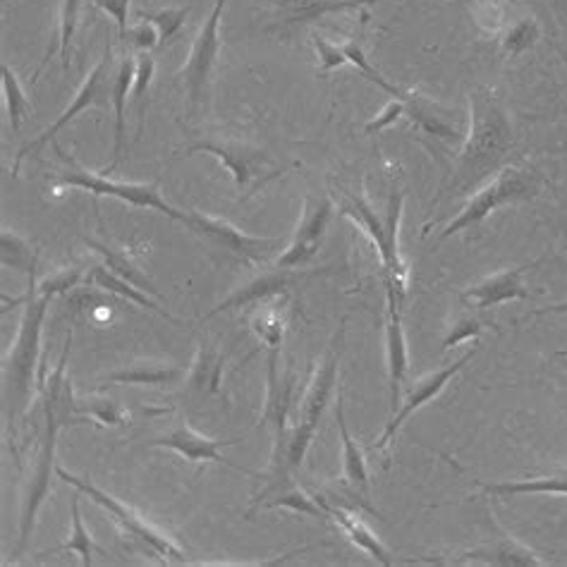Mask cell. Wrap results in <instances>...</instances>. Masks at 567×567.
Segmentation results:
<instances>
[{"instance_id": "cell-1", "label": "cell", "mask_w": 567, "mask_h": 567, "mask_svg": "<svg viewBox=\"0 0 567 567\" xmlns=\"http://www.w3.org/2000/svg\"><path fill=\"white\" fill-rule=\"evenodd\" d=\"M513 144V125L501 101L488 89H476L470 94L467 137L462 142L453 175L443 185L441 197H472L476 189L505 168Z\"/></svg>"}, {"instance_id": "cell-18", "label": "cell", "mask_w": 567, "mask_h": 567, "mask_svg": "<svg viewBox=\"0 0 567 567\" xmlns=\"http://www.w3.org/2000/svg\"><path fill=\"white\" fill-rule=\"evenodd\" d=\"M532 266L534 264L505 268L501 274L488 276L486 280L476 282V286L462 292V302L472 305L474 309H491L513 300H532V292L525 288V282H522V276H525V271Z\"/></svg>"}, {"instance_id": "cell-41", "label": "cell", "mask_w": 567, "mask_h": 567, "mask_svg": "<svg viewBox=\"0 0 567 567\" xmlns=\"http://www.w3.org/2000/svg\"><path fill=\"white\" fill-rule=\"evenodd\" d=\"M82 280H86V271L82 266L61 268V271H55L53 276H49L47 280L39 282V295H47L53 300V297L70 292L72 288H78Z\"/></svg>"}, {"instance_id": "cell-50", "label": "cell", "mask_w": 567, "mask_h": 567, "mask_svg": "<svg viewBox=\"0 0 567 567\" xmlns=\"http://www.w3.org/2000/svg\"><path fill=\"white\" fill-rule=\"evenodd\" d=\"M565 24H567V8H565Z\"/></svg>"}, {"instance_id": "cell-25", "label": "cell", "mask_w": 567, "mask_h": 567, "mask_svg": "<svg viewBox=\"0 0 567 567\" xmlns=\"http://www.w3.org/2000/svg\"><path fill=\"white\" fill-rule=\"evenodd\" d=\"M336 420L342 439V476H346L348 488L357 491V494L369 496V472H367V460L362 447L354 443L350 436V429L346 424V398L342 391H338V405H336Z\"/></svg>"}, {"instance_id": "cell-35", "label": "cell", "mask_w": 567, "mask_h": 567, "mask_svg": "<svg viewBox=\"0 0 567 567\" xmlns=\"http://www.w3.org/2000/svg\"><path fill=\"white\" fill-rule=\"evenodd\" d=\"M536 41H539V24H536L534 18H519L507 24L501 34V51L507 58H517L534 49Z\"/></svg>"}, {"instance_id": "cell-49", "label": "cell", "mask_w": 567, "mask_h": 567, "mask_svg": "<svg viewBox=\"0 0 567 567\" xmlns=\"http://www.w3.org/2000/svg\"><path fill=\"white\" fill-rule=\"evenodd\" d=\"M539 315H567V300L558 302V305H550V307H542V309H534L532 317H539Z\"/></svg>"}, {"instance_id": "cell-8", "label": "cell", "mask_w": 567, "mask_h": 567, "mask_svg": "<svg viewBox=\"0 0 567 567\" xmlns=\"http://www.w3.org/2000/svg\"><path fill=\"white\" fill-rule=\"evenodd\" d=\"M113 78H115V63H113V47H111V39H109L106 49H103L101 61L96 63V68L92 72L86 74L70 106L61 115H58L55 123L43 130L34 142H29L27 146L20 148L18 158H14V163H12V175H18L22 161L27 156H37L41 148L47 146L49 142H53L55 134L65 130L80 113L92 111V109L109 111V106H113Z\"/></svg>"}, {"instance_id": "cell-36", "label": "cell", "mask_w": 567, "mask_h": 567, "mask_svg": "<svg viewBox=\"0 0 567 567\" xmlns=\"http://www.w3.org/2000/svg\"><path fill=\"white\" fill-rule=\"evenodd\" d=\"M472 20L486 34H503L511 18V0H474Z\"/></svg>"}, {"instance_id": "cell-7", "label": "cell", "mask_w": 567, "mask_h": 567, "mask_svg": "<svg viewBox=\"0 0 567 567\" xmlns=\"http://www.w3.org/2000/svg\"><path fill=\"white\" fill-rule=\"evenodd\" d=\"M55 154L61 156V161L65 163V171L58 173V185L70 187V189H82L94 194V197H113L123 204H130L134 208H148V212H158L163 216H168L173 220L185 223V212H177L173 204H168L163 199V194L158 192V185L154 183H115L111 177L86 171L82 168L78 161L70 158L61 146L53 144Z\"/></svg>"}, {"instance_id": "cell-23", "label": "cell", "mask_w": 567, "mask_h": 567, "mask_svg": "<svg viewBox=\"0 0 567 567\" xmlns=\"http://www.w3.org/2000/svg\"><path fill=\"white\" fill-rule=\"evenodd\" d=\"M134 70H137V61L134 58L125 55L121 63L115 65V78H113V111H115V132H113V161L109 163L106 168L101 173H109L115 171L121 166V161L125 156V130H127V96L132 92V84H134Z\"/></svg>"}, {"instance_id": "cell-42", "label": "cell", "mask_w": 567, "mask_h": 567, "mask_svg": "<svg viewBox=\"0 0 567 567\" xmlns=\"http://www.w3.org/2000/svg\"><path fill=\"white\" fill-rule=\"evenodd\" d=\"M187 14H189L187 8H166V10L142 14V18L148 20V22H154V27L158 29V34H161V43H168L183 29Z\"/></svg>"}, {"instance_id": "cell-19", "label": "cell", "mask_w": 567, "mask_h": 567, "mask_svg": "<svg viewBox=\"0 0 567 567\" xmlns=\"http://www.w3.org/2000/svg\"><path fill=\"white\" fill-rule=\"evenodd\" d=\"M374 0H274V29H295L309 22L340 14L350 10H360Z\"/></svg>"}, {"instance_id": "cell-22", "label": "cell", "mask_w": 567, "mask_h": 567, "mask_svg": "<svg viewBox=\"0 0 567 567\" xmlns=\"http://www.w3.org/2000/svg\"><path fill=\"white\" fill-rule=\"evenodd\" d=\"M237 443H240V439H228V441L208 439L199 434V431H194L192 426H177L171 431V434L152 441V445L171 447V451L183 455L187 462H223V465H228V460L220 455V447L237 445Z\"/></svg>"}, {"instance_id": "cell-39", "label": "cell", "mask_w": 567, "mask_h": 567, "mask_svg": "<svg viewBox=\"0 0 567 567\" xmlns=\"http://www.w3.org/2000/svg\"><path fill=\"white\" fill-rule=\"evenodd\" d=\"M82 10V0H63L61 10H58V47H61V63L63 72L70 68V43L74 37V29H78Z\"/></svg>"}, {"instance_id": "cell-43", "label": "cell", "mask_w": 567, "mask_h": 567, "mask_svg": "<svg viewBox=\"0 0 567 567\" xmlns=\"http://www.w3.org/2000/svg\"><path fill=\"white\" fill-rule=\"evenodd\" d=\"M137 61V70H134V84H132V106L140 113H144V99L148 94V86H152L154 72H156V61L148 53H142L134 58Z\"/></svg>"}, {"instance_id": "cell-46", "label": "cell", "mask_w": 567, "mask_h": 567, "mask_svg": "<svg viewBox=\"0 0 567 567\" xmlns=\"http://www.w3.org/2000/svg\"><path fill=\"white\" fill-rule=\"evenodd\" d=\"M125 41H130L134 49H140V51L146 53V51H152V49L158 47L161 34H158V29L154 27V22H148V20L142 18L140 24H134V27L127 29Z\"/></svg>"}, {"instance_id": "cell-47", "label": "cell", "mask_w": 567, "mask_h": 567, "mask_svg": "<svg viewBox=\"0 0 567 567\" xmlns=\"http://www.w3.org/2000/svg\"><path fill=\"white\" fill-rule=\"evenodd\" d=\"M400 115H405V103H402V99H393L388 106L374 117V121H369L364 125V134H374V132H381L385 127H391Z\"/></svg>"}, {"instance_id": "cell-12", "label": "cell", "mask_w": 567, "mask_h": 567, "mask_svg": "<svg viewBox=\"0 0 567 567\" xmlns=\"http://www.w3.org/2000/svg\"><path fill=\"white\" fill-rule=\"evenodd\" d=\"M185 226L194 235L202 237L206 245L233 254V257L245 261L247 266L268 264L276 257V254L286 249L280 240H271V237L247 235L237 226H233V223L226 220V218L206 216V214H199V212H187Z\"/></svg>"}, {"instance_id": "cell-14", "label": "cell", "mask_w": 567, "mask_h": 567, "mask_svg": "<svg viewBox=\"0 0 567 567\" xmlns=\"http://www.w3.org/2000/svg\"><path fill=\"white\" fill-rule=\"evenodd\" d=\"M476 354V350H470V352H465L460 357L457 362H453V364H447V367H443V369H439V371H434V374H426V377H422L420 381H414V385H412V391L408 393V398L400 402V408L393 412V416H391V422L385 424V429H383V434L379 436V441L369 447V451H383L385 445H391V441L395 439V434L400 431V426L405 424L410 416L416 412V410H422L429 400H434L443 388L451 383L462 369H465V364L467 362H472V357Z\"/></svg>"}, {"instance_id": "cell-21", "label": "cell", "mask_w": 567, "mask_h": 567, "mask_svg": "<svg viewBox=\"0 0 567 567\" xmlns=\"http://www.w3.org/2000/svg\"><path fill=\"white\" fill-rule=\"evenodd\" d=\"M445 563H476V565H498V567H544L546 560L534 554L532 548L519 544L513 536L505 539L465 550V554H455V558Z\"/></svg>"}, {"instance_id": "cell-20", "label": "cell", "mask_w": 567, "mask_h": 567, "mask_svg": "<svg viewBox=\"0 0 567 567\" xmlns=\"http://www.w3.org/2000/svg\"><path fill=\"white\" fill-rule=\"evenodd\" d=\"M290 286H292L290 271H282V268H276V271H268V274H264L259 278H254V280L245 282V286L237 288L235 292H230L226 300L218 302L212 311H208L204 319L208 321V319L216 317V315H223V311L254 307V305H259L264 300H271V297L288 295Z\"/></svg>"}, {"instance_id": "cell-48", "label": "cell", "mask_w": 567, "mask_h": 567, "mask_svg": "<svg viewBox=\"0 0 567 567\" xmlns=\"http://www.w3.org/2000/svg\"><path fill=\"white\" fill-rule=\"evenodd\" d=\"M94 3L103 10L109 12L111 18L115 20L117 24V32H121V39H125L127 34V20H130V3L132 0H94Z\"/></svg>"}, {"instance_id": "cell-6", "label": "cell", "mask_w": 567, "mask_h": 567, "mask_svg": "<svg viewBox=\"0 0 567 567\" xmlns=\"http://www.w3.org/2000/svg\"><path fill=\"white\" fill-rule=\"evenodd\" d=\"M542 192V177L529 168L505 166L486 185L476 189L462 212L441 230L439 240H447L462 230H472L484 223L501 206L532 202Z\"/></svg>"}, {"instance_id": "cell-29", "label": "cell", "mask_w": 567, "mask_h": 567, "mask_svg": "<svg viewBox=\"0 0 567 567\" xmlns=\"http://www.w3.org/2000/svg\"><path fill=\"white\" fill-rule=\"evenodd\" d=\"M84 282H86L89 288L106 290L109 295L123 297V300H127V302H134V305L144 307V309H152V311H156V315H161L163 319L173 321V317L168 315L166 309L158 307V305L152 300V297H148L144 290H140L137 286H132L130 280H125V278H121V276H115L109 266L99 264V266H94V268H89V274H86V280H84Z\"/></svg>"}, {"instance_id": "cell-2", "label": "cell", "mask_w": 567, "mask_h": 567, "mask_svg": "<svg viewBox=\"0 0 567 567\" xmlns=\"http://www.w3.org/2000/svg\"><path fill=\"white\" fill-rule=\"evenodd\" d=\"M342 336H346V328L340 326L331 350L326 352L321 364L317 367L315 377H311V381H309L307 393L300 400V408H297L292 414V426L288 429L286 443H282L280 451L271 457V482L292 480V474L302 467L309 445L317 436L321 416L328 408V400H331V395L336 391L340 352H342Z\"/></svg>"}, {"instance_id": "cell-40", "label": "cell", "mask_w": 567, "mask_h": 567, "mask_svg": "<svg viewBox=\"0 0 567 567\" xmlns=\"http://www.w3.org/2000/svg\"><path fill=\"white\" fill-rule=\"evenodd\" d=\"M78 412H80V416H82V414H89V416H94L96 422L109 424V426H121V424H125V420H127L125 410H123L121 405H117L115 400H109V398L78 400Z\"/></svg>"}, {"instance_id": "cell-5", "label": "cell", "mask_w": 567, "mask_h": 567, "mask_svg": "<svg viewBox=\"0 0 567 567\" xmlns=\"http://www.w3.org/2000/svg\"><path fill=\"white\" fill-rule=\"evenodd\" d=\"M208 154L218 158L226 171L233 175L235 185L245 192L243 199H249L251 194L264 189L268 183L282 175V168L268 156L257 144L228 137V134H199L197 140L185 146V156Z\"/></svg>"}, {"instance_id": "cell-37", "label": "cell", "mask_w": 567, "mask_h": 567, "mask_svg": "<svg viewBox=\"0 0 567 567\" xmlns=\"http://www.w3.org/2000/svg\"><path fill=\"white\" fill-rule=\"evenodd\" d=\"M70 511H72L70 542L63 544V546H58L53 554H63V550H78V554L82 556V565L89 567V565H94V542H92V534L84 529L82 511H80V496H72Z\"/></svg>"}, {"instance_id": "cell-3", "label": "cell", "mask_w": 567, "mask_h": 567, "mask_svg": "<svg viewBox=\"0 0 567 567\" xmlns=\"http://www.w3.org/2000/svg\"><path fill=\"white\" fill-rule=\"evenodd\" d=\"M27 278H29V290L24 297V315L20 321V331L12 342L10 352L6 354V364H3V400H6L8 422L18 420L22 412H27L29 400H32L37 364H39L41 328L51 305V297L39 295L37 271H32Z\"/></svg>"}, {"instance_id": "cell-15", "label": "cell", "mask_w": 567, "mask_h": 567, "mask_svg": "<svg viewBox=\"0 0 567 567\" xmlns=\"http://www.w3.org/2000/svg\"><path fill=\"white\" fill-rule=\"evenodd\" d=\"M266 408L261 414V424L274 426V455L280 451L288 436V422L295 402V371L292 367L280 369V350L268 352V374H266Z\"/></svg>"}, {"instance_id": "cell-13", "label": "cell", "mask_w": 567, "mask_h": 567, "mask_svg": "<svg viewBox=\"0 0 567 567\" xmlns=\"http://www.w3.org/2000/svg\"><path fill=\"white\" fill-rule=\"evenodd\" d=\"M333 212L336 206L328 194H321V197L309 194L302 204V218L297 223L292 240L274 259V266L282 268V271H297V268H305L315 261L326 240L328 226H331Z\"/></svg>"}, {"instance_id": "cell-45", "label": "cell", "mask_w": 567, "mask_h": 567, "mask_svg": "<svg viewBox=\"0 0 567 567\" xmlns=\"http://www.w3.org/2000/svg\"><path fill=\"white\" fill-rule=\"evenodd\" d=\"M482 323H480V319H474V317H460L453 326H451V331H447V336L443 338V346H441V350L445 352V350H451V348H455V346H460L462 340H470V338H476L482 333Z\"/></svg>"}, {"instance_id": "cell-30", "label": "cell", "mask_w": 567, "mask_h": 567, "mask_svg": "<svg viewBox=\"0 0 567 567\" xmlns=\"http://www.w3.org/2000/svg\"><path fill=\"white\" fill-rule=\"evenodd\" d=\"M482 491L494 498H517V496H539V494L567 496V470L546 474V476H534V480L482 484Z\"/></svg>"}, {"instance_id": "cell-26", "label": "cell", "mask_w": 567, "mask_h": 567, "mask_svg": "<svg viewBox=\"0 0 567 567\" xmlns=\"http://www.w3.org/2000/svg\"><path fill=\"white\" fill-rule=\"evenodd\" d=\"M286 305H288V295H278V297H271V300L259 302V307L254 309L249 317L254 336L264 342L268 352L280 350L282 338H286V326H288Z\"/></svg>"}, {"instance_id": "cell-28", "label": "cell", "mask_w": 567, "mask_h": 567, "mask_svg": "<svg viewBox=\"0 0 567 567\" xmlns=\"http://www.w3.org/2000/svg\"><path fill=\"white\" fill-rule=\"evenodd\" d=\"M185 379V371L175 364H161V362H137L123 369L111 371L103 377L101 385H168Z\"/></svg>"}, {"instance_id": "cell-4", "label": "cell", "mask_w": 567, "mask_h": 567, "mask_svg": "<svg viewBox=\"0 0 567 567\" xmlns=\"http://www.w3.org/2000/svg\"><path fill=\"white\" fill-rule=\"evenodd\" d=\"M402 208H405V194L393 192L385 206V216H377L374 206H371L362 194H346L340 204V214L348 216L357 228H360L371 245L377 247L379 259L383 266L385 286L395 290L398 302L408 297L410 288V266L402 259L400 251V223H402Z\"/></svg>"}, {"instance_id": "cell-24", "label": "cell", "mask_w": 567, "mask_h": 567, "mask_svg": "<svg viewBox=\"0 0 567 567\" xmlns=\"http://www.w3.org/2000/svg\"><path fill=\"white\" fill-rule=\"evenodd\" d=\"M317 498H319V496H317ZM321 505L326 507L328 517L336 519V525H338L342 532H346L348 539H350L357 548H362L369 558H374L377 563H381V565H385V567H391V565L395 563L393 556H391V550H388V548L381 544L379 536L364 525L362 517H360V511L354 513V507H352V511H346V507L333 505V503H326V501H321Z\"/></svg>"}, {"instance_id": "cell-9", "label": "cell", "mask_w": 567, "mask_h": 567, "mask_svg": "<svg viewBox=\"0 0 567 567\" xmlns=\"http://www.w3.org/2000/svg\"><path fill=\"white\" fill-rule=\"evenodd\" d=\"M61 426L63 422L58 420L55 410L43 402V434H41L37 457L32 460V470H29L27 482H24L22 511H20V539L12 558H20L24 554L29 539H32L37 515L51 491V472H55V443H58V431H61Z\"/></svg>"}, {"instance_id": "cell-17", "label": "cell", "mask_w": 567, "mask_h": 567, "mask_svg": "<svg viewBox=\"0 0 567 567\" xmlns=\"http://www.w3.org/2000/svg\"><path fill=\"white\" fill-rule=\"evenodd\" d=\"M385 362H388V388H391V408L393 412L402 402V385H405L410 371V354H408V338L402 331L400 302L395 290L385 286Z\"/></svg>"}, {"instance_id": "cell-32", "label": "cell", "mask_w": 567, "mask_h": 567, "mask_svg": "<svg viewBox=\"0 0 567 567\" xmlns=\"http://www.w3.org/2000/svg\"><path fill=\"white\" fill-rule=\"evenodd\" d=\"M86 245H89V249H94V251H99L103 259H106V266L111 268V271L115 274V276H121V278H125V280H130L132 286H137L140 290H144V292H148V295H156V288H154V282L148 280V276L142 271V268L134 264L125 251H121V249H115V247H111V245H106V243H99V240H84Z\"/></svg>"}, {"instance_id": "cell-10", "label": "cell", "mask_w": 567, "mask_h": 567, "mask_svg": "<svg viewBox=\"0 0 567 567\" xmlns=\"http://www.w3.org/2000/svg\"><path fill=\"white\" fill-rule=\"evenodd\" d=\"M55 476L58 480H63L68 486H74L78 491H82V494L92 498L96 505H101L103 511H106L117 522V525H121L127 534H132L134 539L146 544L156 556H161L163 560H171V563H185V554L181 550V546H177L168 534H163L154 525H148L146 517H142L137 511H134V507L106 494V491L94 486L92 482L82 480V476L70 474L63 467H55Z\"/></svg>"}, {"instance_id": "cell-16", "label": "cell", "mask_w": 567, "mask_h": 567, "mask_svg": "<svg viewBox=\"0 0 567 567\" xmlns=\"http://www.w3.org/2000/svg\"><path fill=\"white\" fill-rule=\"evenodd\" d=\"M398 99H402V103H405V115L422 132L431 134V137H436L445 144L465 142L467 127H465V121H462L455 111L441 106L439 101H431L424 94L405 92V89H402Z\"/></svg>"}, {"instance_id": "cell-27", "label": "cell", "mask_w": 567, "mask_h": 567, "mask_svg": "<svg viewBox=\"0 0 567 567\" xmlns=\"http://www.w3.org/2000/svg\"><path fill=\"white\" fill-rule=\"evenodd\" d=\"M257 505L261 507H288V511L311 515V517H321L328 519L326 507L321 505L319 498L309 496L307 491H302L292 480H276L268 482L264 494L257 498Z\"/></svg>"}, {"instance_id": "cell-38", "label": "cell", "mask_w": 567, "mask_h": 567, "mask_svg": "<svg viewBox=\"0 0 567 567\" xmlns=\"http://www.w3.org/2000/svg\"><path fill=\"white\" fill-rule=\"evenodd\" d=\"M342 47V53H346V58H348V65H354L357 70H360L364 78L371 82V84H377V86H381L383 92H388L391 96H400V92L402 89H398V86H393L391 82H388L383 74L369 63V58H367V53H364V49H362V43L357 41V39H350V41H346V43H340Z\"/></svg>"}, {"instance_id": "cell-44", "label": "cell", "mask_w": 567, "mask_h": 567, "mask_svg": "<svg viewBox=\"0 0 567 567\" xmlns=\"http://www.w3.org/2000/svg\"><path fill=\"white\" fill-rule=\"evenodd\" d=\"M311 41H315V49H317V55H319V72L321 74H328V72H333L342 65H348V58H346V53H342L340 43L328 41L321 34H315V37H311Z\"/></svg>"}, {"instance_id": "cell-33", "label": "cell", "mask_w": 567, "mask_h": 567, "mask_svg": "<svg viewBox=\"0 0 567 567\" xmlns=\"http://www.w3.org/2000/svg\"><path fill=\"white\" fill-rule=\"evenodd\" d=\"M0 261L6 268H18L27 276L37 271V251L29 247L24 237L10 228H3V233H0Z\"/></svg>"}, {"instance_id": "cell-31", "label": "cell", "mask_w": 567, "mask_h": 567, "mask_svg": "<svg viewBox=\"0 0 567 567\" xmlns=\"http://www.w3.org/2000/svg\"><path fill=\"white\" fill-rule=\"evenodd\" d=\"M220 381H223V357L208 346V342H202L197 362H194L192 374H189V393L216 395L220 393Z\"/></svg>"}, {"instance_id": "cell-34", "label": "cell", "mask_w": 567, "mask_h": 567, "mask_svg": "<svg viewBox=\"0 0 567 567\" xmlns=\"http://www.w3.org/2000/svg\"><path fill=\"white\" fill-rule=\"evenodd\" d=\"M0 80H3V99H6V109H8V121H10V127L12 130H20L27 113L32 111V101L27 99L24 89L18 80V74H14V70L3 63L0 65Z\"/></svg>"}, {"instance_id": "cell-11", "label": "cell", "mask_w": 567, "mask_h": 567, "mask_svg": "<svg viewBox=\"0 0 567 567\" xmlns=\"http://www.w3.org/2000/svg\"><path fill=\"white\" fill-rule=\"evenodd\" d=\"M228 0H216L208 18L199 27L197 39H194L187 63L183 65L181 74L185 82V94H187V115L197 117L202 111L206 94H208V84H212V74L216 70L218 55H220V20H223V10H226Z\"/></svg>"}]
</instances>
